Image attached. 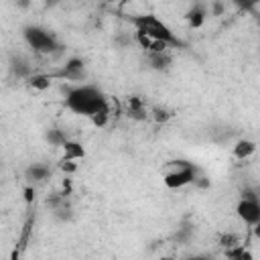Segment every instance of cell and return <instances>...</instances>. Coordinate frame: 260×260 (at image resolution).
<instances>
[{
  "mask_svg": "<svg viewBox=\"0 0 260 260\" xmlns=\"http://www.w3.org/2000/svg\"><path fill=\"white\" fill-rule=\"evenodd\" d=\"M104 106H108V100L93 85H85V83L75 85V87H69L65 93V108L71 110L73 114H79V116L89 118L91 114H95Z\"/></svg>",
  "mask_w": 260,
  "mask_h": 260,
  "instance_id": "6da1fadb",
  "label": "cell"
},
{
  "mask_svg": "<svg viewBox=\"0 0 260 260\" xmlns=\"http://www.w3.org/2000/svg\"><path fill=\"white\" fill-rule=\"evenodd\" d=\"M130 22H132L134 30H140V32L148 35L150 39L167 41V43H171L173 47H179V45H181V41H179V39L175 37V32H173V28H171L167 22H162L156 14H136V16L130 18Z\"/></svg>",
  "mask_w": 260,
  "mask_h": 260,
  "instance_id": "7a4b0ae2",
  "label": "cell"
},
{
  "mask_svg": "<svg viewBox=\"0 0 260 260\" xmlns=\"http://www.w3.org/2000/svg\"><path fill=\"white\" fill-rule=\"evenodd\" d=\"M197 177V169L187 160H171L162 169V183L169 189H181L191 185Z\"/></svg>",
  "mask_w": 260,
  "mask_h": 260,
  "instance_id": "3957f363",
  "label": "cell"
},
{
  "mask_svg": "<svg viewBox=\"0 0 260 260\" xmlns=\"http://www.w3.org/2000/svg\"><path fill=\"white\" fill-rule=\"evenodd\" d=\"M22 37H24V43L39 55H51L59 49V43L57 39L53 37V32H49L47 28L43 26H37V24H30V26H24L22 30Z\"/></svg>",
  "mask_w": 260,
  "mask_h": 260,
  "instance_id": "277c9868",
  "label": "cell"
},
{
  "mask_svg": "<svg viewBox=\"0 0 260 260\" xmlns=\"http://www.w3.org/2000/svg\"><path fill=\"white\" fill-rule=\"evenodd\" d=\"M236 215L250 228L260 221V195H254L252 191L242 193V199L236 205Z\"/></svg>",
  "mask_w": 260,
  "mask_h": 260,
  "instance_id": "5b68a950",
  "label": "cell"
},
{
  "mask_svg": "<svg viewBox=\"0 0 260 260\" xmlns=\"http://www.w3.org/2000/svg\"><path fill=\"white\" fill-rule=\"evenodd\" d=\"M85 65L79 57H71L65 61V65L53 75V77H59V79H67V81H79L83 75H85Z\"/></svg>",
  "mask_w": 260,
  "mask_h": 260,
  "instance_id": "8992f818",
  "label": "cell"
},
{
  "mask_svg": "<svg viewBox=\"0 0 260 260\" xmlns=\"http://www.w3.org/2000/svg\"><path fill=\"white\" fill-rule=\"evenodd\" d=\"M63 148V156L61 158H69V160H81L85 156V148L81 146V142L77 140H65L61 144Z\"/></svg>",
  "mask_w": 260,
  "mask_h": 260,
  "instance_id": "52a82bcc",
  "label": "cell"
},
{
  "mask_svg": "<svg viewBox=\"0 0 260 260\" xmlns=\"http://www.w3.org/2000/svg\"><path fill=\"white\" fill-rule=\"evenodd\" d=\"M256 142H252V140H248V138H244V140H238L236 144H234V156L236 158H240V160H246V158H250L254 152H256Z\"/></svg>",
  "mask_w": 260,
  "mask_h": 260,
  "instance_id": "ba28073f",
  "label": "cell"
},
{
  "mask_svg": "<svg viewBox=\"0 0 260 260\" xmlns=\"http://www.w3.org/2000/svg\"><path fill=\"white\" fill-rule=\"evenodd\" d=\"M126 114L130 116V118H134V120H146V108H144V104H142V100L140 98H136V95H132L130 100H128V106H126Z\"/></svg>",
  "mask_w": 260,
  "mask_h": 260,
  "instance_id": "9c48e42d",
  "label": "cell"
},
{
  "mask_svg": "<svg viewBox=\"0 0 260 260\" xmlns=\"http://www.w3.org/2000/svg\"><path fill=\"white\" fill-rule=\"evenodd\" d=\"M205 16H207V12H205L201 6H195V8H191V10L185 14V20H187V24H189L191 28H199V26H203Z\"/></svg>",
  "mask_w": 260,
  "mask_h": 260,
  "instance_id": "30bf717a",
  "label": "cell"
},
{
  "mask_svg": "<svg viewBox=\"0 0 260 260\" xmlns=\"http://www.w3.org/2000/svg\"><path fill=\"white\" fill-rule=\"evenodd\" d=\"M51 81H53V75L51 73H32L28 77V85L32 89H39V91L49 89L51 87Z\"/></svg>",
  "mask_w": 260,
  "mask_h": 260,
  "instance_id": "8fae6325",
  "label": "cell"
},
{
  "mask_svg": "<svg viewBox=\"0 0 260 260\" xmlns=\"http://www.w3.org/2000/svg\"><path fill=\"white\" fill-rule=\"evenodd\" d=\"M110 118H112V110H110V106H104V108H100L95 114L89 116L91 124L98 126V128H104V126L110 122Z\"/></svg>",
  "mask_w": 260,
  "mask_h": 260,
  "instance_id": "7c38bea8",
  "label": "cell"
},
{
  "mask_svg": "<svg viewBox=\"0 0 260 260\" xmlns=\"http://www.w3.org/2000/svg\"><path fill=\"white\" fill-rule=\"evenodd\" d=\"M148 61L154 69H167L171 65V57L169 51L167 53H148Z\"/></svg>",
  "mask_w": 260,
  "mask_h": 260,
  "instance_id": "4fadbf2b",
  "label": "cell"
},
{
  "mask_svg": "<svg viewBox=\"0 0 260 260\" xmlns=\"http://www.w3.org/2000/svg\"><path fill=\"white\" fill-rule=\"evenodd\" d=\"M26 177H28L30 181H45V179L49 177V169H47L45 165H32V167H28Z\"/></svg>",
  "mask_w": 260,
  "mask_h": 260,
  "instance_id": "5bb4252c",
  "label": "cell"
},
{
  "mask_svg": "<svg viewBox=\"0 0 260 260\" xmlns=\"http://www.w3.org/2000/svg\"><path fill=\"white\" fill-rule=\"evenodd\" d=\"M225 256H228V258H240V260H244V258H246V260H250V258H252V254H250L248 250H244L240 244H238V246L228 248V250H225Z\"/></svg>",
  "mask_w": 260,
  "mask_h": 260,
  "instance_id": "9a60e30c",
  "label": "cell"
},
{
  "mask_svg": "<svg viewBox=\"0 0 260 260\" xmlns=\"http://www.w3.org/2000/svg\"><path fill=\"white\" fill-rule=\"evenodd\" d=\"M240 10H244V12H254V6H256V2L254 0H232Z\"/></svg>",
  "mask_w": 260,
  "mask_h": 260,
  "instance_id": "2e32d148",
  "label": "cell"
},
{
  "mask_svg": "<svg viewBox=\"0 0 260 260\" xmlns=\"http://www.w3.org/2000/svg\"><path fill=\"white\" fill-rule=\"evenodd\" d=\"M59 169H61L63 173H73V171L77 169V165H75V160H69V158H61V162H59Z\"/></svg>",
  "mask_w": 260,
  "mask_h": 260,
  "instance_id": "e0dca14e",
  "label": "cell"
},
{
  "mask_svg": "<svg viewBox=\"0 0 260 260\" xmlns=\"http://www.w3.org/2000/svg\"><path fill=\"white\" fill-rule=\"evenodd\" d=\"M32 199H35V189H32V187H26V189H24V201L30 203Z\"/></svg>",
  "mask_w": 260,
  "mask_h": 260,
  "instance_id": "ac0fdd59",
  "label": "cell"
},
{
  "mask_svg": "<svg viewBox=\"0 0 260 260\" xmlns=\"http://www.w3.org/2000/svg\"><path fill=\"white\" fill-rule=\"evenodd\" d=\"M223 12V6L219 4V2H213V8H211V14H215V16H219Z\"/></svg>",
  "mask_w": 260,
  "mask_h": 260,
  "instance_id": "d6986e66",
  "label": "cell"
},
{
  "mask_svg": "<svg viewBox=\"0 0 260 260\" xmlns=\"http://www.w3.org/2000/svg\"><path fill=\"white\" fill-rule=\"evenodd\" d=\"M252 232H254V236L260 240V221H256V223L252 225Z\"/></svg>",
  "mask_w": 260,
  "mask_h": 260,
  "instance_id": "ffe728a7",
  "label": "cell"
},
{
  "mask_svg": "<svg viewBox=\"0 0 260 260\" xmlns=\"http://www.w3.org/2000/svg\"><path fill=\"white\" fill-rule=\"evenodd\" d=\"M108 4H120V0H106Z\"/></svg>",
  "mask_w": 260,
  "mask_h": 260,
  "instance_id": "44dd1931",
  "label": "cell"
},
{
  "mask_svg": "<svg viewBox=\"0 0 260 260\" xmlns=\"http://www.w3.org/2000/svg\"><path fill=\"white\" fill-rule=\"evenodd\" d=\"M128 2H130V0H120V6H126Z\"/></svg>",
  "mask_w": 260,
  "mask_h": 260,
  "instance_id": "7402d4cb",
  "label": "cell"
},
{
  "mask_svg": "<svg viewBox=\"0 0 260 260\" xmlns=\"http://www.w3.org/2000/svg\"><path fill=\"white\" fill-rule=\"evenodd\" d=\"M254 2H256V4H260V0H254Z\"/></svg>",
  "mask_w": 260,
  "mask_h": 260,
  "instance_id": "603a6c76",
  "label": "cell"
},
{
  "mask_svg": "<svg viewBox=\"0 0 260 260\" xmlns=\"http://www.w3.org/2000/svg\"><path fill=\"white\" fill-rule=\"evenodd\" d=\"M258 26H260V18H258Z\"/></svg>",
  "mask_w": 260,
  "mask_h": 260,
  "instance_id": "cb8c5ba5",
  "label": "cell"
}]
</instances>
